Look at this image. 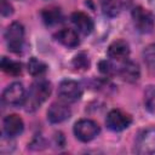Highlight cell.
Returning a JSON list of instances; mask_svg holds the SVG:
<instances>
[{"label": "cell", "mask_w": 155, "mask_h": 155, "mask_svg": "<svg viewBox=\"0 0 155 155\" xmlns=\"http://www.w3.org/2000/svg\"><path fill=\"white\" fill-rule=\"evenodd\" d=\"M134 151L140 155L155 154V127L143 130L134 143Z\"/></svg>", "instance_id": "cell-4"}, {"label": "cell", "mask_w": 155, "mask_h": 155, "mask_svg": "<svg viewBox=\"0 0 155 155\" xmlns=\"http://www.w3.org/2000/svg\"><path fill=\"white\" fill-rule=\"evenodd\" d=\"M108 56L115 61H125L130 56V45L122 39L113 41L108 47Z\"/></svg>", "instance_id": "cell-12"}, {"label": "cell", "mask_w": 155, "mask_h": 155, "mask_svg": "<svg viewBox=\"0 0 155 155\" xmlns=\"http://www.w3.org/2000/svg\"><path fill=\"white\" fill-rule=\"evenodd\" d=\"M51 91H52V87H51L50 81L44 80V79L35 81L29 88V93L24 103L25 110L35 111L38 108H40V105L44 102H46V99L50 97Z\"/></svg>", "instance_id": "cell-1"}, {"label": "cell", "mask_w": 155, "mask_h": 155, "mask_svg": "<svg viewBox=\"0 0 155 155\" xmlns=\"http://www.w3.org/2000/svg\"><path fill=\"white\" fill-rule=\"evenodd\" d=\"M149 4H150V7H151L153 12L155 13V0H149Z\"/></svg>", "instance_id": "cell-24"}, {"label": "cell", "mask_w": 155, "mask_h": 155, "mask_svg": "<svg viewBox=\"0 0 155 155\" xmlns=\"http://www.w3.org/2000/svg\"><path fill=\"white\" fill-rule=\"evenodd\" d=\"M71 115L70 108L64 103H52L47 110V119L52 124H61L65 120H68Z\"/></svg>", "instance_id": "cell-10"}, {"label": "cell", "mask_w": 155, "mask_h": 155, "mask_svg": "<svg viewBox=\"0 0 155 155\" xmlns=\"http://www.w3.org/2000/svg\"><path fill=\"white\" fill-rule=\"evenodd\" d=\"M119 75L121 76V79L126 82L133 84L136 81L139 80L140 78V70L137 63L132 62V61H126L119 69Z\"/></svg>", "instance_id": "cell-13"}, {"label": "cell", "mask_w": 155, "mask_h": 155, "mask_svg": "<svg viewBox=\"0 0 155 155\" xmlns=\"http://www.w3.org/2000/svg\"><path fill=\"white\" fill-rule=\"evenodd\" d=\"M1 69H2V71H5L8 75L18 76L22 73V64L19 62L12 61L7 57H2L1 58Z\"/></svg>", "instance_id": "cell-16"}, {"label": "cell", "mask_w": 155, "mask_h": 155, "mask_svg": "<svg viewBox=\"0 0 155 155\" xmlns=\"http://www.w3.org/2000/svg\"><path fill=\"white\" fill-rule=\"evenodd\" d=\"M132 21L137 31L142 34L151 33L154 29V18L151 13L142 6H136L132 10Z\"/></svg>", "instance_id": "cell-5"}, {"label": "cell", "mask_w": 155, "mask_h": 155, "mask_svg": "<svg viewBox=\"0 0 155 155\" xmlns=\"http://www.w3.org/2000/svg\"><path fill=\"white\" fill-rule=\"evenodd\" d=\"M144 105L149 111H155V86L150 85L144 91Z\"/></svg>", "instance_id": "cell-20"}, {"label": "cell", "mask_w": 155, "mask_h": 155, "mask_svg": "<svg viewBox=\"0 0 155 155\" xmlns=\"http://www.w3.org/2000/svg\"><path fill=\"white\" fill-rule=\"evenodd\" d=\"M41 17L46 25H56L62 22L63 15H62V11L59 7L50 6L41 11Z\"/></svg>", "instance_id": "cell-15"}, {"label": "cell", "mask_w": 155, "mask_h": 155, "mask_svg": "<svg viewBox=\"0 0 155 155\" xmlns=\"http://www.w3.org/2000/svg\"><path fill=\"white\" fill-rule=\"evenodd\" d=\"M98 68H99L101 73H103V74H105V75H111V74H114V71H115L114 65H113L110 62H108V61H101L99 64H98Z\"/></svg>", "instance_id": "cell-22"}, {"label": "cell", "mask_w": 155, "mask_h": 155, "mask_svg": "<svg viewBox=\"0 0 155 155\" xmlns=\"http://www.w3.org/2000/svg\"><path fill=\"white\" fill-rule=\"evenodd\" d=\"M82 94V90L79 82L67 79L63 80L58 86V96L62 101L67 103H73L80 99Z\"/></svg>", "instance_id": "cell-8"}, {"label": "cell", "mask_w": 155, "mask_h": 155, "mask_svg": "<svg viewBox=\"0 0 155 155\" xmlns=\"http://www.w3.org/2000/svg\"><path fill=\"white\" fill-rule=\"evenodd\" d=\"M13 13V7L7 0H1V15L4 17H7Z\"/></svg>", "instance_id": "cell-23"}, {"label": "cell", "mask_w": 155, "mask_h": 155, "mask_svg": "<svg viewBox=\"0 0 155 155\" xmlns=\"http://www.w3.org/2000/svg\"><path fill=\"white\" fill-rule=\"evenodd\" d=\"M71 65L76 70H87L90 68V59L85 52H80L73 58Z\"/></svg>", "instance_id": "cell-19"}, {"label": "cell", "mask_w": 155, "mask_h": 155, "mask_svg": "<svg viewBox=\"0 0 155 155\" xmlns=\"http://www.w3.org/2000/svg\"><path fill=\"white\" fill-rule=\"evenodd\" d=\"M70 19H71L73 24L75 25V28L78 29V31H80L84 35L91 34L94 28V23H93L92 18L81 11L73 12L70 16Z\"/></svg>", "instance_id": "cell-11"}, {"label": "cell", "mask_w": 155, "mask_h": 155, "mask_svg": "<svg viewBox=\"0 0 155 155\" xmlns=\"http://www.w3.org/2000/svg\"><path fill=\"white\" fill-rule=\"evenodd\" d=\"M101 132L99 125L90 119H81L74 125V134L81 142H91Z\"/></svg>", "instance_id": "cell-3"}, {"label": "cell", "mask_w": 155, "mask_h": 155, "mask_svg": "<svg viewBox=\"0 0 155 155\" xmlns=\"http://www.w3.org/2000/svg\"><path fill=\"white\" fill-rule=\"evenodd\" d=\"M132 124V117L127 113L120 109H113L108 113L105 117V125L109 130L114 132H120L126 130Z\"/></svg>", "instance_id": "cell-6"}, {"label": "cell", "mask_w": 155, "mask_h": 155, "mask_svg": "<svg viewBox=\"0 0 155 155\" xmlns=\"http://www.w3.org/2000/svg\"><path fill=\"white\" fill-rule=\"evenodd\" d=\"M25 88L21 82H12L2 92V101L8 105L19 107L25 103Z\"/></svg>", "instance_id": "cell-7"}, {"label": "cell", "mask_w": 155, "mask_h": 155, "mask_svg": "<svg viewBox=\"0 0 155 155\" xmlns=\"http://www.w3.org/2000/svg\"><path fill=\"white\" fill-rule=\"evenodd\" d=\"M5 40L11 52L19 53L24 42V27L19 22H12L5 31Z\"/></svg>", "instance_id": "cell-2"}, {"label": "cell", "mask_w": 155, "mask_h": 155, "mask_svg": "<svg viewBox=\"0 0 155 155\" xmlns=\"http://www.w3.org/2000/svg\"><path fill=\"white\" fill-rule=\"evenodd\" d=\"M27 68H28L29 74L33 75V76H42L47 71V65L42 61H40L35 57H31L28 61Z\"/></svg>", "instance_id": "cell-18"}, {"label": "cell", "mask_w": 155, "mask_h": 155, "mask_svg": "<svg viewBox=\"0 0 155 155\" xmlns=\"http://www.w3.org/2000/svg\"><path fill=\"white\" fill-rule=\"evenodd\" d=\"M143 59L150 69L155 70V44H150L143 50Z\"/></svg>", "instance_id": "cell-21"}, {"label": "cell", "mask_w": 155, "mask_h": 155, "mask_svg": "<svg viewBox=\"0 0 155 155\" xmlns=\"http://www.w3.org/2000/svg\"><path fill=\"white\" fill-rule=\"evenodd\" d=\"M2 130L4 133L8 138H13L18 134H21L24 130V122L22 117L17 114H10L4 117L2 121Z\"/></svg>", "instance_id": "cell-9"}, {"label": "cell", "mask_w": 155, "mask_h": 155, "mask_svg": "<svg viewBox=\"0 0 155 155\" xmlns=\"http://www.w3.org/2000/svg\"><path fill=\"white\" fill-rule=\"evenodd\" d=\"M122 8L121 0H102L103 13L108 17H115L120 13Z\"/></svg>", "instance_id": "cell-17"}, {"label": "cell", "mask_w": 155, "mask_h": 155, "mask_svg": "<svg viewBox=\"0 0 155 155\" xmlns=\"http://www.w3.org/2000/svg\"><path fill=\"white\" fill-rule=\"evenodd\" d=\"M54 39L58 42H61L63 46L69 47V48H74V47L79 46V44H80L78 33L73 29H69V28H64V29L59 30L58 33H56Z\"/></svg>", "instance_id": "cell-14"}]
</instances>
